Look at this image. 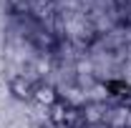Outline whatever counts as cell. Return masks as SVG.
Returning a JSON list of instances; mask_svg holds the SVG:
<instances>
[{"mask_svg": "<svg viewBox=\"0 0 131 128\" xmlns=\"http://www.w3.org/2000/svg\"><path fill=\"white\" fill-rule=\"evenodd\" d=\"M10 91H13V96L20 98V100H25V98H33V85L28 83V80H23L20 75H15V78L10 80Z\"/></svg>", "mask_w": 131, "mask_h": 128, "instance_id": "2", "label": "cell"}, {"mask_svg": "<svg viewBox=\"0 0 131 128\" xmlns=\"http://www.w3.org/2000/svg\"><path fill=\"white\" fill-rule=\"evenodd\" d=\"M61 128H63V126H61Z\"/></svg>", "mask_w": 131, "mask_h": 128, "instance_id": "3", "label": "cell"}, {"mask_svg": "<svg viewBox=\"0 0 131 128\" xmlns=\"http://www.w3.org/2000/svg\"><path fill=\"white\" fill-rule=\"evenodd\" d=\"M33 98H35L38 103L48 106V108H53V106L61 100V96L56 93V88H53V85H46V83H40V85L33 88Z\"/></svg>", "mask_w": 131, "mask_h": 128, "instance_id": "1", "label": "cell"}]
</instances>
